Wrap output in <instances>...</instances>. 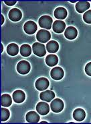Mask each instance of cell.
<instances>
[{
  "instance_id": "obj_1",
  "label": "cell",
  "mask_w": 91,
  "mask_h": 124,
  "mask_svg": "<svg viewBox=\"0 0 91 124\" xmlns=\"http://www.w3.org/2000/svg\"><path fill=\"white\" fill-rule=\"evenodd\" d=\"M52 22L53 21H52V18L50 17L49 16H43L39 19V21H38L39 26L46 30H50L51 28Z\"/></svg>"
},
{
  "instance_id": "obj_2",
  "label": "cell",
  "mask_w": 91,
  "mask_h": 124,
  "mask_svg": "<svg viewBox=\"0 0 91 124\" xmlns=\"http://www.w3.org/2000/svg\"><path fill=\"white\" fill-rule=\"evenodd\" d=\"M50 38H51L50 33L47 30L41 29L36 34L37 40L42 43H47L50 39Z\"/></svg>"
},
{
  "instance_id": "obj_3",
  "label": "cell",
  "mask_w": 91,
  "mask_h": 124,
  "mask_svg": "<svg viewBox=\"0 0 91 124\" xmlns=\"http://www.w3.org/2000/svg\"><path fill=\"white\" fill-rule=\"evenodd\" d=\"M30 64L26 61H21L17 65V71L20 74L24 75L27 74L30 70Z\"/></svg>"
},
{
  "instance_id": "obj_4",
  "label": "cell",
  "mask_w": 91,
  "mask_h": 124,
  "mask_svg": "<svg viewBox=\"0 0 91 124\" xmlns=\"http://www.w3.org/2000/svg\"><path fill=\"white\" fill-rule=\"evenodd\" d=\"M33 53L38 57H44L46 53L45 46L39 43H35L32 46Z\"/></svg>"
},
{
  "instance_id": "obj_5",
  "label": "cell",
  "mask_w": 91,
  "mask_h": 124,
  "mask_svg": "<svg viewBox=\"0 0 91 124\" xmlns=\"http://www.w3.org/2000/svg\"><path fill=\"white\" fill-rule=\"evenodd\" d=\"M50 107L52 111L54 113H60L64 108V102L60 99H56L51 102Z\"/></svg>"
},
{
  "instance_id": "obj_6",
  "label": "cell",
  "mask_w": 91,
  "mask_h": 124,
  "mask_svg": "<svg viewBox=\"0 0 91 124\" xmlns=\"http://www.w3.org/2000/svg\"><path fill=\"white\" fill-rule=\"evenodd\" d=\"M49 84H50V83H49V81L47 78H38L36 80L35 86H36V88L38 90L44 91V90H46L48 88Z\"/></svg>"
},
{
  "instance_id": "obj_7",
  "label": "cell",
  "mask_w": 91,
  "mask_h": 124,
  "mask_svg": "<svg viewBox=\"0 0 91 124\" xmlns=\"http://www.w3.org/2000/svg\"><path fill=\"white\" fill-rule=\"evenodd\" d=\"M37 28H38V26L36 24L31 20L26 22L24 26V30L26 32V33L28 34H34L36 32Z\"/></svg>"
},
{
  "instance_id": "obj_8",
  "label": "cell",
  "mask_w": 91,
  "mask_h": 124,
  "mask_svg": "<svg viewBox=\"0 0 91 124\" xmlns=\"http://www.w3.org/2000/svg\"><path fill=\"white\" fill-rule=\"evenodd\" d=\"M64 70L60 67H56L51 70L50 76L55 80H60L64 77Z\"/></svg>"
},
{
  "instance_id": "obj_9",
  "label": "cell",
  "mask_w": 91,
  "mask_h": 124,
  "mask_svg": "<svg viewBox=\"0 0 91 124\" xmlns=\"http://www.w3.org/2000/svg\"><path fill=\"white\" fill-rule=\"evenodd\" d=\"M8 16H9V19L12 21L18 22L19 20H20L22 18V13L18 8H13L9 11Z\"/></svg>"
},
{
  "instance_id": "obj_10",
  "label": "cell",
  "mask_w": 91,
  "mask_h": 124,
  "mask_svg": "<svg viewBox=\"0 0 91 124\" xmlns=\"http://www.w3.org/2000/svg\"><path fill=\"white\" fill-rule=\"evenodd\" d=\"M36 111L39 115H47L50 111V107L48 104L46 102H39L36 105Z\"/></svg>"
},
{
  "instance_id": "obj_11",
  "label": "cell",
  "mask_w": 91,
  "mask_h": 124,
  "mask_svg": "<svg viewBox=\"0 0 91 124\" xmlns=\"http://www.w3.org/2000/svg\"><path fill=\"white\" fill-rule=\"evenodd\" d=\"M55 94L52 90H45L43 91L42 93H40L39 94V98L40 99L42 100L43 101L46 102H50L52 100L54 99Z\"/></svg>"
},
{
  "instance_id": "obj_12",
  "label": "cell",
  "mask_w": 91,
  "mask_h": 124,
  "mask_svg": "<svg viewBox=\"0 0 91 124\" xmlns=\"http://www.w3.org/2000/svg\"><path fill=\"white\" fill-rule=\"evenodd\" d=\"M77 34H78V31L76 28H74L73 26L68 27L65 30V32H64L65 37L68 39V40H73V39H76Z\"/></svg>"
},
{
  "instance_id": "obj_13",
  "label": "cell",
  "mask_w": 91,
  "mask_h": 124,
  "mask_svg": "<svg viewBox=\"0 0 91 124\" xmlns=\"http://www.w3.org/2000/svg\"><path fill=\"white\" fill-rule=\"evenodd\" d=\"M66 24L62 20H56L53 24V31L56 33H62L65 30Z\"/></svg>"
},
{
  "instance_id": "obj_14",
  "label": "cell",
  "mask_w": 91,
  "mask_h": 124,
  "mask_svg": "<svg viewBox=\"0 0 91 124\" xmlns=\"http://www.w3.org/2000/svg\"><path fill=\"white\" fill-rule=\"evenodd\" d=\"M13 100L17 103H21L24 101L26 99V95L25 93L22 90H15L12 94Z\"/></svg>"
},
{
  "instance_id": "obj_15",
  "label": "cell",
  "mask_w": 91,
  "mask_h": 124,
  "mask_svg": "<svg viewBox=\"0 0 91 124\" xmlns=\"http://www.w3.org/2000/svg\"><path fill=\"white\" fill-rule=\"evenodd\" d=\"M54 15L55 18L56 19H59V20L65 19L67 16L66 9L62 7L58 8L54 10Z\"/></svg>"
},
{
  "instance_id": "obj_16",
  "label": "cell",
  "mask_w": 91,
  "mask_h": 124,
  "mask_svg": "<svg viewBox=\"0 0 91 124\" xmlns=\"http://www.w3.org/2000/svg\"><path fill=\"white\" fill-rule=\"evenodd\" d=\"M86 117V113L82 108H76L73 113V117L76 121H82Z\"/></svg>"
},
{
  "instance_id": "obj_17",
  "label": "cell",
  "mask_w": 91,
  "mask_h": 124,
  "mask_svg": "<svg viewBox=\"0 0 91 124\" xmlns=\"http://www.w3.org/2000/svg\"><path fill=\"white\" fill-rule=\"evenodd\" d=\"M90 8V3L88 1H78L76 4V9L78 13L86 12Z\"/></svg>"
},
{
  "instance_id": "obj_18",
  "label": "cell",
  "mask_w": 91,
  "mask_h": 124,
  "mask_svg": "<svg viewBox=\"0 0 91 124\" xmlns=\"http://www.w3.org/2000/svg\"><path fill=\"white\" fill-rule=\"evenodd\" d=\"M46 49L49 53H56L59 49V45L55 40H50L46 45Z\"/></svg>"
},
{
  "instance_id": "obj_19",
  "label": "cell",
  "mask_w": 91,
  "mask_h": 124,
  "mask_svg": "<svg viewBox=\"0 0 91 124\" xmlns=\"http://www.w3.org/2000/svg\"><path fill=\"white\" fill-rule=\"evenodd\" d=\"M26 121L29 123H38L39 120V115L35 111H30L26 114Z\"/></svg>"
},
{
  "instance_id": "obj_20",
  "label": "cell",
  "mask_w": 91,
  "mask_h": 124,
  "mask_svg": "<svg viewBox=\"0 0 91 124\" xmlns=\"http://www.w3.org/2000/svg\"><path fill=\"white\" fill-rule=\"evenodd\" d=\"M58 57L55 55H49L46 58V63L50 67H54L58 63Z\"/></svg>"
},
{
  "instance_id": "obj_21",
  "label": "cell",
  "mask_w": 91,
  "mask_h": 124,
  "mask_svg": "<svg viewBox=\"0 0 91 124\" xmlns=\"http://www.w3.org/2000/svg\"><path fill=\"white\" fill-rule=\"evenodd\" d=\"M19 52L18 46L15 43L9 44L7 46V53L11 56H15Z\"/></svg>"
},
{
  "instance_id": "obj_22",
  "label": "cell",
  "mask_w": 91,
  "mask_h": 124,
  "mask_svg": "<svg viewBox=\"0 0 91 124\" xmlns=\"http://www.w3.org/2000/svg\"><path fill=\"white\" fill-rule=\"evenodd\" d=\"M20 53L23 57H28L31 55L32 53V48L31 46L27 45L24 44L20 47Z\"/></svg>"
},
{
  "instance_id": "obj_23",
  "label": "cell",
  "mask_w": 91,
  "mask_h": 124,
  "mask_svg": "<svg viewBox=\"0 0 91 124\" xmlns=\"http://www.w3.org/2000/svg\"><path fill=\"white\" fill-rule=\"evenodd\" d=\"M12 100L10 95L7 94H4L1 96V105L3 107H9L12 105Z\"/></svg>"
},
{
  "instance_id": "obj_24",
  "label": "cell",
  "mask_w": 91,
  "mask_h": 124,
  "mask_svg": "<svg viewBox=\"0 0 91 124\" xmlns=\"http://www.w3.org/2000/svg\"><path fill=\"white\" fill-rule=\"evenodd\" d=\"M1 121H6L9 119L10 116V113L9 110L5 108H1Z\"/></svg>"
},
{
  "instance_id": "obj_25",
  "label": "cell",
  "mask_w": 91,
  "mask_h": 124,
  "mask_svg": "<svg viewBox=\"0 0 91 124\" xmlns=\"http://www.w3.org/2000/svg\"><path fill=\"white\" fill-rule=\"evenodd\" d=\"M83 20L86 23L91 24V10H88L84 14Z\"/></svg>"
},
{
  "instance_id": "obj_26",
  "label": "cell",
  "mask_w": 91,
  "mask_h": 124,
  "mask_svg": "<svg viewBox=\"0 0 91 124\" xmlns=\"http://www.w3.org/2000/svg\"><path fill=\"white\" fill-rule=\"evenodd\" d=\"M85 72L88 76H91V62H89L85 66Z\"/></svg>"
},
{
  "instance_id": "obj_27",
  "label": "cell",
  "mask_w": 91,
  "mask_h": 124,
  "mask_svg": "<svg viewBox=\"0 0 91 124\" xmlns=\"http://www.w3.org/2000/svg\"><path fill=\"white\" fill-rule=\"evenodd\" d=\"M5 3L6 5H7V6H14L15 3H16V1H6Z\"/></svg>"
},
{
  "instance_id": "obj_28",
  "label": "cell",
  "mask_w": 91,
  "mask_h": 124,
  "mask_svg": "<svg viewBox=\"0 0 91 124\" xmlns=\"http://www.w3.org/2000/svg\"><path fill=\"white\" fill-rule=\"evenodd\" d=\"M3 22H4V16L3 15H1V24H3Z\"/></svg>"
},
{
  "instance_id": "obj_29",
  "label": "cell",
  "mask_w": 91,
  "mask_h": 124,
  "mask_svg": "<svg viewBox=\"0 0 91 124\" xmlns=\"http://www.w3.org/2000/svg\"><path fill=\"white\" fill-rule=\"evenodd\" d=\"M40 124H47V122H46V121H42V122H41Z\"/></svg>"
},
{
  "instance_id": "obj_30",
  "label": "cell",
  "mask_w": 91,
  "mask_h": 124,
  "mask_svg": "<svg viewBox=\"0 0 91 124\" xmlns=\"http://www.w3.org/2000/svg\"><path fill=\"white\" fill-rule=\"evenodd\" d=\"M1 52H2V51H3V45H1Z\"/></svg>"
}]
</instances>
